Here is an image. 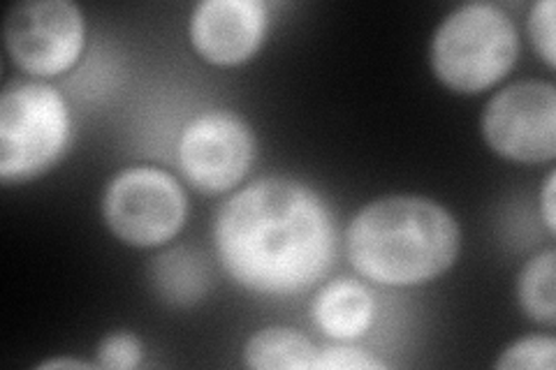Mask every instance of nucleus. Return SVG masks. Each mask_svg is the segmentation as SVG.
Returning <instances> with one entry per match:
<instances>
[{
    "label": "nucleus",
    "instance_id": "7ed1b4c3",
    "mask_svg": "<svg viewBox=\"0 0 556 370\" xmlns=\"http://www.w3.org/2000/svg\"><path fill=\"white\" fill-rule=\"evenodd\" d=\"M517 54V28L492 3H468L450 12L431 40L433 73L459 93H478L501 81Z\"/></svg>",
    "mask_w": 556,
    "mask_h": 370
},
{
    "label": "nucleus",
    "instance_id": "423d86ee",
    "mask_svg": "<svg viewBox=\"0 0 556 370\" xmlns=\"http://www.w3.org/2000/svg\"><path fill=\"white\" fill-rule=\"evenodd\" d=\"M482 135L508 161H552L556 155V88L535 79L506 86L486 102Z\"/></svg>",
    "mask_w": 556,
    "mask_h": 370
},
{
    "label": "nucleus",
    "instance_id": "2eb2a0df",
    "mask_svg": "<svg viewBox=\"0 0 556 370\" xmlns=\"http://www.w3.org/2000/svg\"><path fill=\"white\" fill-rule=\"evenodd\" d=\"M142 359V343L137 341L135 333L118 331L104 339L98 347V366L128 370L135 368Z\"/></svg>",
    "mask_w": 556,
    "mask_h": 370
},
{
    "label": "nucleus",
    "instance_id": "f8f14e48",
    "mask_svg": "<svg viewBox=\"0 0 556 370\" xmlns=\"http://www.w3.org/2000/svg\"><path fill=\"white\" fill-rule=\"evenodd\" d=\"M153 280L174 304H190L206 290V269L193 251H172L153 264Z\"/></svg>",
    "mask_w": 556,
    "mask_h": 370
},
{
    "label": "nucleus",
    "instance_id": "f03ea898",
    "mask_svg": "<svg viewBox=\"0 0 556 370\" xmlns=\"http://www.w3.org/2000/svg\"><path fill=\"white\" fill-rule=\"evenodd\" d=\"M357 273L380 285L408 288L447 271L459 255V227L427 197L394 195L364 206L348 227Z\"/></svg>",
    "mask_w": 556,
    "mask_h": 370
},
{
    "label": "nucleus",
    "instance_id": "dca6fc26",
    "mask_svg": "<svg viewBox=\"0 0 556 370\" xmlns=\"http://www.w3.org/2000/svg\"><path fill=\"white\" fill-rule=\"evenodd\" d=\"M374 368L380 370L386 368V363L367 355V352L359 347H343V345L318 349L316 366H313V370H374Z\"/></svg>",
    "mask_w": 556,
    "mask_h": 370
},
{
    "label": "nucleus",
    "instance_id": "39448f33",
    "mask_svg": "<svg viewBox=\"0 0 556 370\" xmlns=\"http://www.w3.org/2000/svg\"><path fill=\"white\" fill-rule=\"evenodd\" d=\"M112 232L137 248H153L177 237L186 222V192L172 174L130 167L116 174L102 200Z\"/></svg>",
    "mask_w": 556,
    "mask_h": 370
},
{
    "label": "nucleus",
    "instance_id": "f257e3e1",
    "mask_svg": "<svg viewBox=\"0 0 556 370\" xmlns=\"http://www.w3.org/2000/svg\"><path fill=\"white\" fill-rule=\"evenodd\" d=\"M220 264L239 285L260 294H294L325 278L337 232L325 202L288 179H263L228 200L216 218Z\"/></svg>",
    "mask_w": 556,
    "mask_h": 370
},
{
    "label": "nucleus",
    "instance_id": "6e6552de",
    "mask_svg": "<svg viewBox=\"0 0 556 370\" xmlns=\"http://www.w3.org/2000/svg\"><path fill=\"white\" fill-rule=\"evenodd\" d=\"M253 153V132L232 112L200 114L179 139L181 171L190 186L208 195L235 188L247 176Z\"/></svg>",
    "mask_w": 556,
    "mask_h": 370
},
{
    "label": "nucleus",
    "instance_id": "1a4fd4ad",
    "mask_svg": "<svg viewBox=\"0 0 556 370\" xmlns=\"http://www.w3.org/2000/svg\"><path fill=\"white\" fill-rule=\"evenodd\" d=\"M267 5L260 0H204L190 16V42L216 65L249 61L263 44Z\"/></svg>",
    "mask_w": 556,
    "mask_h": 370
},
{
    "label": "nucleus",
    "instance_id": "4468645a",
    "mask_svg": "<svg viewBox=\"0 0 556 370\" xmlns=\"http://www.w3.org/2000/svg\"><path fill=\"white\" fill-rule=\"evenodd\" d=\"M556 357V343L549 336H529L513 343L503 357H498L496 368H527V370H552Z\"/></svg>",
    "mask_w": 556,
    "mask_h": 370
},
{
    "label": "nucleus",
    "instance_id": "a211bd4d",
    "mask_svg": "<svg viewBox=\"0 0 556 370\" xmlns=\"http://www.w3.org/2000/svg\"><path fill=\"white\" fill-rule=\"evenodd\" d=\"M556 183V174L552 171L549 176H547V181H545V188H543V192H541V204H543V218H545V225H547V229L549 232L554 234V229H556V222H554V186Z\"/></svg>",
    "mask_w": 556,
    "mask_h": 370
},
{
    "label": "nucleus",
    "instance_id": "ddd939ff",
    "mask_svg": "<svg viewBox=\"0 0 556 370\" xmlns=\"http://www.w3.org/2000/svg\"><path fill=\"white\" fill-rule=\"evenodd\" d=\"M554 259L556 253L549 248L541 255L531 257L519 273L517 294L525 312L535 322L554 324L556 306H554Z\"/></svg>",
    "mask_w": 556,
    "mask_h": 370
},
{
    "label": "nucleus",
    "instance_id": "6ab92c4d",
    "mask_svg": "<svg viewBox=\"0 0 556 370\" xmlns=\"http://www.w3.org/2000/svg\"><path fill=\"white\" fill-rule=\"evenodd\" d=\"M40 368H91V363H84L77 359H51L45 361Z\"/></svg>",
    "mask_w": 556,
    "mask_h": 370
},
{
    "label": "nucleus",
    "instance_id": "20e7f679",
    "mask_svg": "<svg viewBox=\"0 0 556 370\" xmlns=\"http://www.w3.org/2000/svg\"><path fill=\"white\" fill-rule=\"evenodd\" d=\"M70 142V112L56 88L20 81L0 98V176L28 181L54 165Z\"/></svg>",
    "mask_w": 556,
    "mask_h": 370
},
{
    "label": "nucleus",
    "instance_id": "9b49d317",
    "mask_svg": "<svg viewBox=\"0 0 556 370\" xmlns=\"http://www.w3.org/2000/svg\"><path fill=\"white\" fill-rule=\"evenodd\" d=\"M316 357L318 347L304 333L286 327L257 331L243 347V359L260 370H313Z\"/></svg>",
    "mask_w": 556,
    "mask_h": 370
},
{
    "label": "nucleus",
    "instance_id": "9d476101",
    "mask_svg": "<svg viewBox=\"0 0 556 370\" xmlns=\"http://www.w3.org/2000/svg\"><path fill=\"white\" fill-rule=\"evenodd\" d=\"M374 296L359 280L341 278L325 285L313 302V320L339 341H353L367 333L374 322Z\"/></svg>",
    "mask_w": 556,
    "mask_h": 370
},
{
    "label": "nucleus",
    "instance_id": "f3484780",
    "mask_svg": "<svg viewBox=\"0 0 556 370\" xmlns=\"http://www.w3.org/2000/svg\"><path fill=\"white\" fill-rule=\"evenodd\" d=\"M529 33L543 61L554 67V0H541L531 8Z\"/></svg>",
    "mask_w": 556,
    "mask_h": 370
},
{
    "label": "nucleus",
    "instance_id": "0eeeda50",
    "mask_svg": "<svg viewBox=\"0 0 556 370\" xmlns=\"http://www.w3.org/2000/svg\"><path fill=\"white\" fill-rule=\"evenodd\" d=\"M84 14L67 0H28L5 20L10 56L28 75L54 77L73 67L84 49Z\"/></svg>",
    "mask_w": 556,
    "mask_h": 370
}]
</instances>
